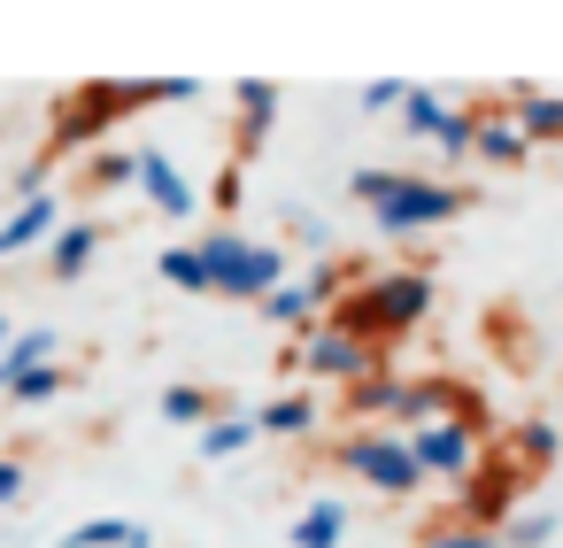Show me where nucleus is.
<instances>
[{
	"instance_id": "obj_6",
	"label": "nucleus",
	"mask_w": 563,
	"mask_h": 548,
	"mask_svg": "<svg viewBox=\"0 0 563 548\" xmlns=\"http://www.w3.org/2000/svg\"><path fill=\"white\" fill-rule=\"evenodd\" d=\"M409 448H417V463H424V479H455V486H471L486 463V417H440V425H424V432H409Z\"/></svg>"
},
{
	"instance_id": "obj_11",
	"label": "nucleus",
	"mask_w": 563,
	"mask_h": 548,
	"mask_svg": "<svg viewBox=\"0 0 563 548\" xmlns=\"http://www.w3.org/2000/svg\"><path fill=\"white\" fill-rule=\"evenodd\" d=\"M478 117H486V124H478V155H486L494 171H517V163L532 155V140H525V124L509 117V101H478Z\"/></svg>"
},
{
	"instance_id": "obj_15",
	"label": "nucleus",
	"mask_w": 563,
	"mask_h": 548,
	"mask_svg": "<svg viewBox=\"0 0 563 548\" xmlns=\"http://www.w3.org/2000/svg\"><path fill=\"white\" fill-rule=\"evenodd\" d=\"M509 117L525 124V140H532V147H563V94L517 86V94H509Z\"/></svg>"
},
{
	"instance_id": "obj_22",
	"label": "nucleus",
	"mask_w": 563,
	"mask_h": 548,
	"mask_svg": "<svg viewBox=\"0 0 563 548\" xmlns=\"http://www.w3.org/2000/svg\"><path fill=\"white\" fill-rule=\"evenodd\" d=\"M401 124H409L417 140H432V147H440V140H448V124H455V101H440V94H424V86H417V94L401 101Z\"/></svg>"
},
{
	"instance_id": "obj_16",
	"label": "nucleus",
	"mask_w": 563,
	"mask_h": 548,
	"mask_svg": "<svg viewBox=\"0 0 563 548\" xmlns=\"http://www.w3.org/2000/svg\"><path fill=\"white\" fill-rule=\"evenodd\" d=\"M47 232H63V201L55 194H40V201H24L9 224H0V263H9V255H24V248H40Z\"/></svg>"
},
{
	"instance_id": "obj_28",
	"label": "nucleus",
	"mask_w": 563,
	"mask_h": 548,
	"mask_svg": "<svg viewBox=\"0 0 563 548\" xmlns=\"http://www.w3.org/2000/svg\"><path fill=\"white\" fill-rule=\"evenodd\" d=\"M424 548H501V533H486V525H463V517H455V525H432V533H424Z\"/></svg>"
},
{
	"instance_id": "obj_21",
	"label": "nucleus",
	"mask_w": 563,
	"mask_h": 548,
	"mask_svg": "<svg viewBox=\"0 0 563 548\" xmlns=\"http://www.w3.org/2000/svg\"><path fill=\"white\" fill-rule=\"evenodd\" d=\"M340 533H347V502H340V494H317V502L294 517V548H340Z\"/></svg>"
},
{
	"instance_id": "obj_3",
	"label": "nucleus",
	"mask_w": 563,
	"mask_h": 548,
	"mask_svg": "<svg viewBox=\"0 0 563 548\" xmlns=\"http://www.w3.org/2000/svg\"><path fill=\"white\" fill-rule=\"evenodd\" d=\"M471 209V194L455 186V178H432V171H409L371 217H378V232L386 240H417V232H440V224H455Z\"/></svg>"
},
{
	"instance_id": "obj_13",
	"label": "nucleus",
	"mask_w": 563,
	"mask_h": 548,
	"mask_svg": "<svg viewBox=\"0 0 563 548\" xmlns=\"http://www.w3.org/2000/svg\"><path fill=\"white\" fill-rule=\"evenodd\" d=\"M232 101H240V163H247V155L271 140V124H278V86H271V78H240Z\"/></svg>"
},
{
	"instance_id": "obj_17",
	"label": "nucleus",
	"mask_w": 563,
	"mask_h": 548,
	"mask_svg": "<svg viewBox=\"0 0 563 548\" xmlns=\"http://www.w3.org/2000/svg\"><path fill=\"white\" fill-rule=\"evenodd\" d=\"M401 394H409V379L378 363L371 379H355V386H347V417H371V425H378V417H401Z\"/></svg>"
},
{
	"instance_id": "obj_20",
	"label": "nucleus",
	"mask_w": 563,
	"mask_h": 548,
	"mask_svg": "<svg viewBox=\"0 0 563 548\" xmlns=\"http://www.w3.org/2000/svg\"><path fill=\"white\" fill-rule=\"evenodd\" d=\"M163 417H170V425H194V432H209V425L224 417V402H217V386H201V379H178V386H163Z\"/></svg>"
},
{
	"instance_id": "obj_10",
	"label": "nucleus",
	"mask_w": 563,
	"mask_h": 548,
	"mask_svg": "<svg viewBox=\"0 0 563 548\" xmlns=\"http://www.w3.org/2000/svg\"><path fill=\"white\" fill-rule=\"evenodd\" d=\"M278 286H294V278H286V248H278V240H255L247 263H240V278L224 286V302H255V309H263Z\"/></svg>"
},
{
	"instance_id": "obj_19",
	"label": "nucleus",
	"mask_w": 563,
	"mask_h": 548,
	"mask_svg": "<svg viewBox=\"0 0 563 548\" xmlns=\"http://www.w3.org/2000/svg\"><path fill=\"white\" fill-rule=\"evenodd\" d=\"M55 548H155V533H147L140 517H86V525H70Z\"/></svg>"
},
{
	"instance_id": "obj_12",
	"label": "nucleus",
	"mask_w": 563,
	"mask_h": 548,
	"mask_svg": "<svg viewBox=\"0 0 563 548\" xmlns=\"http://www.w3.org/2000/svg\"><path fill=\"white\" fill-rule=\"evenodd\" d=\"M55 355H63V340H55L47 325H32V332H16L9 348H0V394H16V386H24L32 371H47Z\"/></svg>"
},
{
	"instance_id": "obj_34",
	"label": "nucleus",
	"mask_w": 563,
	"mask_h": 548,
	"mask_svg": "<svg viewBox=\"0 0 563 548\" xmlns=\"http://www.w3.org/2000/svg\"><path fill=\"white\" fill-rule=\"evenodd\" d=\"M217 209H240V163H232V171L217 178Z\"/></svg>"
},
{
	"instance_id": "obj_24",
	"label": "nucleus",
	"mask_w": 563,
	"mask_h": 548,
	"mask_svg": "<svg viewBox=\"0 0 563 548\" xmlns=\"http://www.w3.org/2000/svg\"><path fill=\"white\" fill-rule=\"evenodd\" d=\"M155 271H163L178 294H217V271L201 263V248H163V255H155Z\"/></svg>"
},
{
	"instance_id": "obj_25",
	"label": "nucleus",
	"mask_w": 563,
	"mask_h": 548,
	"mask_svg": "<svg viewBox=\"0 0 563 548\" xmlns=\"http://www.w3.org/2000/svg\"><path fill=\"white\" fill-rule=\"evenodd\" d=\"M255 440H263V425H255V417H232V409H224V417H217V425L201 432V456H209V463H224V456H247Z\"/></svg>"
},
{
	"instance_id": "obj_2",
	"label": "nucleus",
	"mask_w": 563,
	"mask_h": 548,
	"mask_svg": "<svg viewBox=\"0 0 563 548\" xmlns=\"http://www.w3.org/2000/svg\"><path fill=\"white\" fill-rule=\"evenodd\" d=\"M340 471H355V479H363L371 494H386V502H401V494L424 486V463H417L409 432H394V425H355V432L340 440Z\"/></svg>"
},
{
	"instance_id": "obj_1",
	"label": "nucleus",
	"mask_w": 563,
	"mask_h": 548,
	"mask_svg": "<svg viewBox=\"0 0 563 548\" xmlns=\"http://www.w3.org/2000/svg\"><path fill=\"white\" fill-rule=\"evenodd\" d=\"M432 317V278L424 271H371V278H355V294L332 309V325H347V332H363V340H401V332H417Z\"/></svg>"
},
{
	"instance_id": "obj_7",
	"label": "nucleus",
	"mask_w": 563,
	"mask_h": 548,
	"mask_svg": "<svg viewBox=\"0 0 563 548\" xmlns=\"http://www.w3.org/2000/svg\"><path fill=\"white\" fill-rule=\"evenodd\" d=\"M517 494H525V471L509 463V456H494V471H478L471 486H463V525H486V533H509L525 509H517Z\"/></svg>"
},
{
	"instance_id": "obj_33",
	"label": "nucleus",
	"mask_w": 563,
	"mask_h": 548,
	"mask_svg": "<svg viewBox=\"0 0 563 548\" xmlns=\"http://www.w3.org/2000/svg\"><path fill=\"white\" fill-rule=\"evenodd\" d=\"M16 494H24V463H16V456H0V509H9Z\"/></svg>"
},
{
	"instance_id": "obj_23",
	"label": "nucleus",
	"mask_w": 563,
	"mask_h": 548,
	"mask_svg": "<svg viewBox=\"0 0 563 548\" xmlns=\"http://www.w3.org/2000/svg\"><path fill=\"white\" fill-rule=\"evenodd\" d=\"M86 186H93V194H124V186H140V147H101V155L86 163Z\"/></svg>"
},
{
	"instance_id": "obj_26",
	"label": "nucleus",
	"mask_w": 563,
	"mask_h": 548,
	"mask_svg": "<svg viewBox=\"0 0 563 548\" xmlns=\"http://www.w3.org/2000/svg\"><path fill=\"white\" fill-rule=\"evenodd\" d=\"M194 248H201V263L217 271V294H224V286L240 278V263H247V248H255V240H240V232H201Z\"/></svg>"
},
{
	"instance_id": "obj_35",
	"label": "nucleus",
	"mask_w": 563,
	"mask_h": 548,
	"mask_svg": "<svg viewBox=\"0 0 563 548\" xmlns=\"http://www.w3.org/2000/svg\"><path fill=\"white\" fill-rule=\"evenodd\" d=\"M16 340V325H9V302H0V348H9Z\"/></svg>"
},
{
	"instance_id": "obj_4",
	"label": "nucleus",
	"mask_w": 563,
	"mask_h": 548,
	"mask_svg": "<svg viewBox=\"0 0 563 548\" xmlns=\"http://www.w3.org/2000/svg\"><path fill=\"white\" fill-rule=\"evenodd\" d=\"M117 117H124V86L117 78H93V86H78V94H63L55 101V117H47V155H101V140L117 132Z\"/></svg>"
},
{
	"instance_id": "obj_27",
	"label": "nucleus",
	"mask_w": 563,
	"mask_h": 548,
	"mask_svg": "<svg viewBox=\"0 0 563 548\" xmlns=\"http://www.w3.org/2000/svg\"><path fill=\"white\" fill-rule=\"evenodd\" d=\"M555 525H563L555 509H525V517L501 533V548H548V540H555Z\"/></svg>"
},
{
	"instance_id": "obj_32",
	"label": "nucleus",
	"mask_w": 563,
	"mask_h": 548,
	"mask_svg": "<svg viewBox=\"0 0 563 548\" xmlns=\"http://www.w3.org/2000/svg\"><path fill=\"white\" fill-rule=\"evenodd\" d=\"M409 94H417V86H401V78H371V86H363L355 101H363V109H401Z\"/></svg>"
},
{
	"instance_id": "obj_9",
	"label": "nucleus",
	"mask_w": 563,
	"mask_h": 548,
	"mask_svg": "<svg viewBox=\"0 0 563 548\" xmlns=\"http://www.w3.org/2000/svg\"><path fill=\"white\" fill-rule=\"evenodd\" d=\"M101 240H109V224H93V217H70L63 232H55V248H47V278H86L93 271V255H101Z\"/></svg>"
},
{
	"instance_id": "obj_30",
	"label": "nucleus",
	"mask_w": 563,
	"mask_h": 548,
	"mask_svg": "<svg viewBox=\"0 0 563 548\" xmlns=\"http://www.w3.org/2000/svg\"><path fill=\"white\" fill-rule=\"evenodd\" d=\"M401 178H409V171H355V178H347V194H355L363 209H378V201H386Z\"/></svg>"
},
{
	"instance_id": "obj_29",
	"label": "nucleus",
	"mask_w": 563,
	"mask_h": 548,
	"mask_svg": "<svg viewBox=\"0 0 563 548\" xmlns=\"http://www.w3.org/2000/svg\"><path fill=\"white\" fill-rule=\"evenodd\" d=\"M63 386H70V371H63V363H47V371H32V379H24V386H16L9 402H24V409H40V402H55Z\"/></svg>"
},
{
	"instance_id": "obj_31",
	"label": "nucleus",
	"mask_w": 563,
	"mask_h": 548,
	"mask_svg": "<svg viewBox=\"0 0 563 548\" xmlns=\"http://www.w3.org/2000/svg\"><path fill=\"white\" fill-rule=\"evenodd\" d=\"M286 232H294V240H301V248H309V255L324 263V248H332V224H324L317 209H301V217H286Z\"/></svg>"
},
{
	"instance_id": "obj_18",
	"label": "nucleus",
	"mask_w": 563,
	"mask_h": 548,
	"mask_svg": "<svg viewBox=\"0 0 563 548\" xmlns=\"http://www.w3.org/2000/svg\"><path fill=\"white\" fill-rule=\"evenodd\" d=\"M501 456L532 479V471H548V463L563 456V432H555L548 417H525V425H509V448H501Z\"/></svg>"
},
{
	"instance_id": "obj_5",
	"label": "nucleus",
	"mask_w": 563,
	"mask_h": 548,
	"mask_svg": "<svg viewBox=\"0 0 563 548\" xmlns=\"http://www.w3.org/2000/svg\"><path fill=\"white\" fill-rule=\"evenodd\" d=\"M294 363L317 379V386H355V379H371L386 355H378V340H363V332H347V325H317V332H301L294 340Z\"/></svg>"
},
{
	"instance_id": "obj_14",
	"label": "nucleus",
	"mask_w": 563,
	"mask_h": 548,
	"mask_svg": "<svg viewBox=\"0 0 563 548\" xmlns=\"http://www.w3.org/2000/svg\"><path fill=\"white\" fill-rule=\"evenodd\" d=\"M317 417H324V409H317V394H309V386H301V394H271V402L255 409L263 440H309V432H317Z\"/></svg>"
},
{
	"instance_id": "obj_8",
	"label": "nucleus",
	"mask_w": 563,
	"mask_h": 548,
	"mask_svg": "<svg viewBox=\"0 0 563 548\" xmlns=\"http://www.w3.org/2000/svg\"><path fill=\"white\" fill-rule=\"evenodd\" d=\"M140 194H147V209H155V217H170V224L201 209V194L178 178V163H170L163 147H140Z\"/></svg>"
}]
</instances>
